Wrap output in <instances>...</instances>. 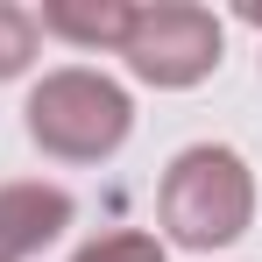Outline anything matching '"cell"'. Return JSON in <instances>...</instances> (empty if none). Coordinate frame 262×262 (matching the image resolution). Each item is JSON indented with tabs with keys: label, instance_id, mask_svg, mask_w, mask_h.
I'll list each match as a JSON object with an SVG mask.
<instances>
[{
	"label": "cell",
	"instance_id": "5b68a950",
	"mask_svg": "<svg viewBox=\"0 0 262 262\" xmlns=\"http://www.w3.org/2000/svg\"><path fill=\"white\" fill-rule=\"evenodd\" d=\"M128 21H135V0H43L36 7V29L57 36L71 50H114L128 43Z\"/></svg>",
	"mask_w": 262,
	"mask_h": 262
},
{
	"label": "cell",
	"instance_id": "7a4b0ae2",
	"mask_svg": "<svg viewBox=\"0 0 262 262\" xmlns=\"http://www.w3.org/2000/svg\"><path fill=\"white\" fill-rule=\"evenodd\" d=\"M21 128L50 163H106L135 135V99L121 78L92 64H57L21 99Z\"/></svg>",
	"mask_w": 262,
	"mask_h": 262
},
{
	"label": "cell",
	"instance_id": "277c9868",
	"mask_svg": "<svg viewBox=\"0 0 262 262\" xmlns=\"http://www.w3.org/2000/svg\"><path fill=\"white\" fill-rule=\"evenodd\" d=\"M71 220H78V206H71L64 184H43V177H14V184H0V262L43 255L50 241H64Z\"/></svg>",
	"mask_w": 262,
	"mask_h": 262
},
{
	"label": "cell",
	"instance_id": "3957f363",
	"mask_svg": "<svg viewBox=\"0 0 262 262\" xmlns=\"http://www.w3.org/2000/svg\"><path fill=\"white\" fill-rule=\"evenodd\" d=\"M220 57H227V29H220L213 7H199V0H142L135 21H128V43H121L128 78H142L156 92L206 85L220 71Z\"/></svg>",
	"mask_w": 262,
	"mask_h": 262
},
{
	"label": "cell",
	"instance_id": "6da1fadb",
	"mask_svg": "<svg viewBox=\"0 0 262 262\" xmlns=\"http://www.w3.org/2000/svg\"><path fill=\"white\" fill-rule=\"evenodd\" d=\"M156 220H163V248H191V255H213L234 248L248 227H255V170L241 149L227 142H191L177 149L163 184H156Z\"/></svg>",
	"mask_w": 262,
	"mask_h": 262
},
{
	"label": "cell",
	"instance_id": "52a82bcc",
	"mask_svg": "<svg viewBox=\"0 0 262 262\" xmlns=\"http://www.w3.org/2000/svg\"><path fill=\"white\" fill-rule=\"evenodd\" d=\"M71 262H170V248H163L156 234H142V227H114V234L85 241Z\"/></svg>",
	"mask_w": 262,
	"mask_h": 262
},
{
	"label": "cell",
	"instance_id": "8992f818",
	"mask_svg": "<svg viewBox=\"0 0 262 262\" xmlns=\"http://www.w3.org/2000/svg\"><path fill=\"white\" fill-rule=\"evenodd\" d=\"M36 50H43V29H36V7H14V0H0V85L29 78Z\"/></svg>",
	"mask_w": 262,
	"mask_h": 262
}]
</instances>
